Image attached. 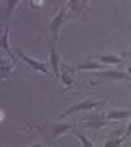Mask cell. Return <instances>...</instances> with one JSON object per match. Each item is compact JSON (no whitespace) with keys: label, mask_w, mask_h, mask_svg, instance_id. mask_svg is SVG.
I'll return each mask as SVG.
<instances>
[{"label":"cell","mask_w":131,"mask_h":147,"mask_svg":"<svg viewBox=\"0 0 131 147\" xmlns=\"http://www.w3.org/2000/svg\"><path fill=\"white\" fill-rule=\"evenodd\" d=\"M125 139H130L131 137V121H130V124H128V127H126V131H125Z\"/></svg>","instance_id":"17"},{"label":"cell","mask_w":131,"mask_h":147,"mask_svg":"<svg viewBox=\"0 0 131 147\" xmlns=\"http://www.w3.org/2000/svg\"><path fill=\"white\" fill-rule=\"evenodd\" d=\"M98 61L102 64H108V65H116V64L123 62V59L115 54H102V56H98Z\"/></svg>","instance_id":"8"},{"label":"cell","mask_w":131,"mask_h":147,"mask_svg":"<svg viewBox=\"0 0 131 147\" xmlns=\"http://www.w3.org/2000/svg\"><path fill=\"white\" fill-rule=\"evenodd\" d=\"M94 75L100 80H126V82H131V75L128 72H123V70H100V72H95Z\"/></svg>","instance_id":"3"},{"label":"cell","mask_w":131,"mask_h":147,"mask_svg":"<svg viewBox=\"0 0 131 147\" xmlns=\"http://www.w3.org/2000/svg\"><path fill=\"white\" fill-rule=\"evenodd\" d=\"M105 101H95V100H82L80 103H75L72 105L71 108L61 113L58 116V119H64V118H67V116L74 115V113H77V111H87V110H94V108H98V106H103Z\"/></svg>","instance_id":"1"},{"label":"cell","mask_w":131,"mask_h":147,"mask_svg":"<svg viewBox=\"0 0 131 147\" xmlns=\"http://www.w3.org/2000/svg\"><path fill=\"white\" fill-rule=\"evenodd\" d=\"M72 136H75V137L79 139V141L82 142V147H95V146H94V142L90 141L89 137H85L84 132H80V131H74V132H72Z\"/></svg>","instance_id":"11"},{"label":"cell","mask_w":131,"mask_h":147,"mask_svg":"<svg viewBox=\"0 0 131 147\" xmlns=\"http://www.w3.org/2000/svg\"><path fill=\"white\" fill-rule=\"evenodd\" d=\"M71 129H75V124H52L51 129H49V134H51L52 139H56L59 134L62 132H67Z\"/></svg>","instance_id":"6"},{"label":"cell","mask_w":131,"mask_h":147,"mask_svg":"<svg viewBox=\"0 0 131 147\" xmlns=\"http://www.w3.org/2000/svg\"><path fill=\"white\" fill-rule=\"evenodd\" d=\"M10 65H8V64H7V61L5 59H2V70H0V77H2V79L5 80V79H8V74H10Z\"/></svg>","instance_id":"14"},{"label":"cell","mask_w":131,"mask_h":147,"mask_svg":"<svg viewBox=\"0 0 131 147\" xmlns=\"http://www.w3.org/2000/svg\"><path fill=\"white\" fill-rule=\"evenodd\" d=\"M28 147H43L41 144H33V146H28Z\"/></svg>","instance_id":"18"},{"label":"cell","mask_w":131,"mask_h":147,"mask_svg":"<svg viewBox=\"0 0 131 147\" xmlns=\"http://www.w3.org/2000/svg\"><path fill=\"white\" fill-rule=\"evenodd\" d=\"M8 36H10V30H8V28H5V31H3V34H2V41H0V46H2V49H3V51H5V53L8 54L12 59H13L15 56H13V53L10 51V47H8Z\"/></svg>","instance_id":"9"},{"label":"cell","mask_w":131,"mask_h":147,"mask_svg":"<svg viewBox=\"0 0 131 147\" xmlns=\"http://www.w3.org/2000/svg\"><path fill=\"white\" fill-rule=\"evenodd\" d=\"M69 15H71V11H69V7H62L61 10L56 13V16L52 18L51 25H49V30H51V34H52V39H56L59 34V30H61V26L64 25V21L69 18Z\"/></svg>","instance_id":"2"},{"label":"cell","mask_w":131,"mask_h":147,"mask_svg":"<svg viewBox=\"0 0 131 147\" xmlns=\"http://www.w3.org/2000/svg\"><path fill=\"white\" fill-rule=\"evenodd\" d=\"M126 118H131V110H113L107 113V119H126Z\"/></svg>","instance_id":"7"},{"label":"cell","mask_w":131,"mask_h":147,"mask_svg":"<svg viewBox=\"0 0 131 147\" xmlns=\"http://www.w3.org/2000/svg\"><path fill=\"white\" fill-rule=\"evenodd\" d=\"M59 80H61V82H62L64 85H66V88H69V87L72 85V77H71V69L64 65L62 72H61V75H59Z\"/></svg>","instance_id":"10"},{"label":"cell","mask_w":131,"mask_h":147,"mask_svg":"<svg viewBox=\"0 0 131 147\" xmlns=\"http://www.w3.org/2000/svg\"><path fill=\"white\" fill-rule=\"evenodd\" d=\"M15 54H16V57L18 59H21L23 62H26L30 67L33 69V70H36V72H41V74H44V75H49V69H48V65L44 62H39V61H35V59H31V57H28L26 54H23L20 51V49H15Z\"/></svg>","instance_id":"4"},{"label":"cell","mask_w":131,"mask_h":147,"mask_svg":"<svg viewBox=\"0 0 131 147\" xmlns=\"http://www.w3.org/2000/svg\"><path fill=\"white\" fill-rule=\"evenodd\" d=\"M28 3H30V7H33V8H39V7H43V3H44V2H28Z\"/></svg>","instance_id":"16"},{"label":"cell","mask_w":131,"mask_h":147,"mask_svg":"<svg viewBox=\"0 0 131 147\" xmlns=\"http://www.w3.org/2000/svg\"><path fill=\"white\" fill-rule=\"evenodd\" d=\"M49 62H51V67H52V72L56 75V79L59 80V75H61V70H59V54L56 51V46L52 42L51 49H49Z\"/></svg>","instance_id":"5"},{"label":"cell","mask_w":131,"mask_h":147,"mask_svg":"<svg viewBox=\"0 0 131 147\" xmlns=\"http://www.w3.org/2000/svg\"><path fill=\"white\" fill-rule=\"evenodd\" d=\"M125 141H126V139L123 136H121V137H113V139H108V141L105 142L103 147H120Z\"/></svg>","instance_id":"13"},{"label":"cell","mask_w":131,"mask_h":147,"mask_svg":"<svg viewBox=\"0 0 131 147\" xmlns=\"http://www.w3.org/2000/svg\"><path fill=\"white\" fill-rule=\"evenodd\" d=\"M16 3H18V0H15V2H8V10H7V18L10 16V11H12V10H13V8L16 7Z\"/></svg>","instance_id":"15"},{"label":"cell","mask_w":131,"mask_h":147,"mask_svg":"<svg viewBox=\"0 0 131 147\" xmlns=\"http://www.w3.org/2000/svg\"><path fill=\"white\" fill-rule=\"evenodd\" d=\"M75 70H97V69H103L102 64H97V62H87V64H82V65H77V67H72Z\"/></svg>","instance_id":"12"}]
</instances>
